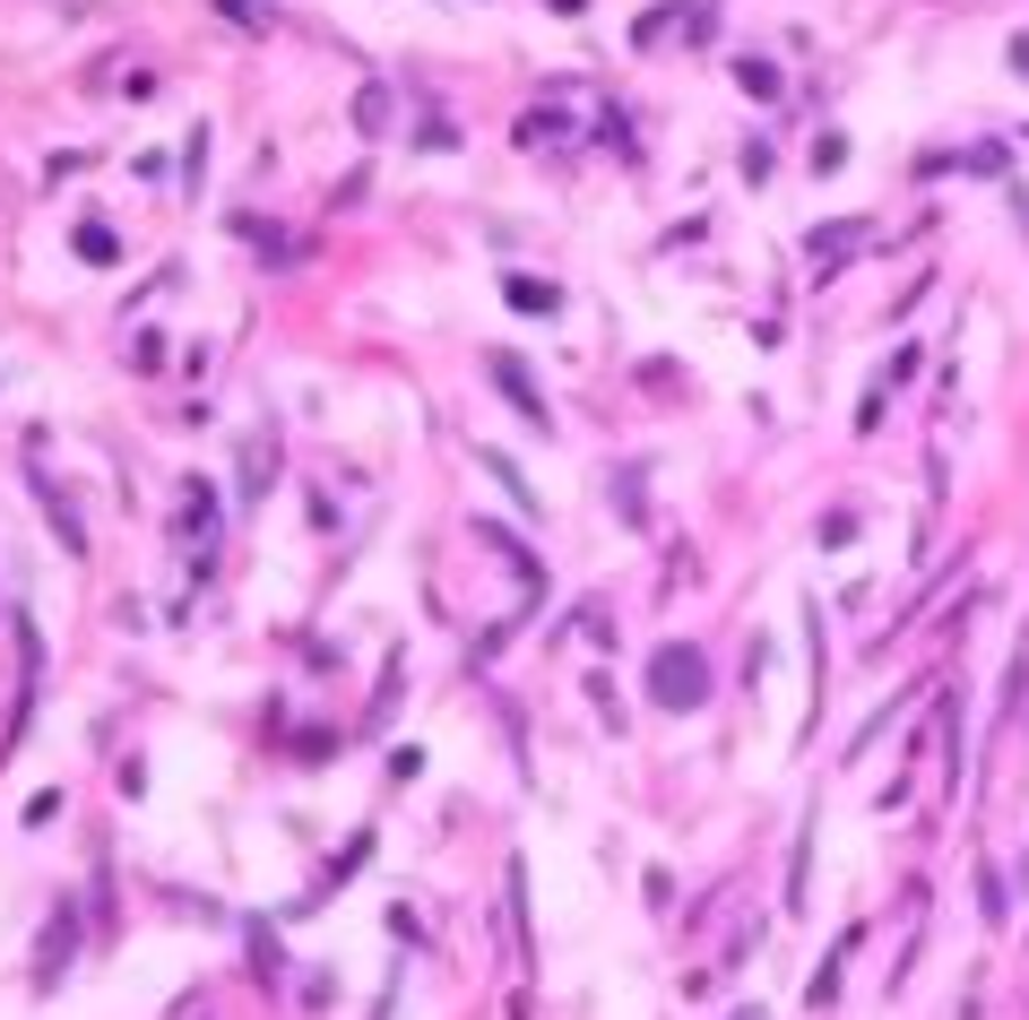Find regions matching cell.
Returning <instances> with one entry per match:
<instances>
[{"instance_id": "obj_1", "label": "cell", "mask_w": 1029, "mask_h": 1020, "mask_svg": "<svg viewBox=\"0 0 1029 1020\" xmlns=\"http://www.w3.org/2000/svg\"><path fill=\"white\" fill-rule=\"evenodd\" d=\"M649 700H658V709H701V700H709V667H701V649H684V640L658 649V658H649Z\"/></svg>"}, {"instance_id": "obj_2", "label": "cell", "mask_w": 1029, "mask_h": 1020, "mask_svg": "<svg viewBox=\"0 0 1029 1020\" xmlns=\"http://www.w3.org/2000/svg\"><path fill=\"white\" fill-rule=\"evenodd\" d=\"M502 295H511V312H528V321H554V286H537V277H502Z\"/></svg>"}, {"instance_id": "obj_3", "label": "cell", "mask_w": 1029, "mask_h": 1020, "mask_svg": "<svg viewBox=\"0 0 1029 1020\" xmlns=\"http://www.w3.org/2000/svg\"><path fill=\"white\" fill-rule=\"evenodd\" d=\"M519 372H528V363H519V355H493V381H502V398H519V407H528V416H537V424H546V398H537V389H528V381H519Z\"/></svg>"}, {"instance_id": "obj_4", "label": "cell", "mask_w": 1029, "mask_h": 1020, "mask_svg": "<svg viewBox=\"0 0 1029 1020\" xmlns=\"http://www.w3.org/2000/svg\"><path fill=\"white\" fill-rule=\"evenodd\" d=\"M857 233H865V226H822V233H813V268H839V260L857 251Z\"/></svg>"}, {"instance_id": "obj_5", "label": "cell", "mask_w": 1029, "mask_h": 1020, "mask_svg": "<svg viewBox=\"0 0 1029 1020\" xmlns=\"http://www.w3.org/2000/svg\"><path fill=\"white\" fill-rule=\"evenodd\" d=\"M735 79H744V96L779 105V70H770V61H753V52H744V61H735Z\"/></svg>"}, {"instance_id": "obj_6", "label": "cell", "mask_w": 1029, "mask_h": 1020, "mask_svg": "<svg viewBox=\"0 0 1029 1020\" xmlns=\"http://www.w3.org/2000/svg\"><path fill=\"white\" fill-rule=\"evenodd\" d=\"M79 260H87V268H113V260H121V242H113L105 226H79Z\"/></svg>"}, {"instance_id": "obj_7", "label": "cell", "mask_w": 1029, "mask_h": 1020, "mask_svg": "<svg viewBox=\"0 0 1029 1020\" xmlns=\"http://www.w3.org/2000/svg\"><path fill=\"white\" fill-rule=\"evenodd\" d=\"M839 156H848V139L830 130V139H813V173H839Z\"/></svg>"}, {"instance_id": "obj_8", "label": "cell", "mask_w": 1029, "mask_h": 1020, "mask_svg": "<svg viewBox=\"0 0 1029 1020\" xmlns=\"http://www.w3.org/2000/svg\"><path fill=\"white\" fill-rule=\"evenodd\" d=\"M735 1020H762V1012H735Z\"/></svg>"}]
</instances>
